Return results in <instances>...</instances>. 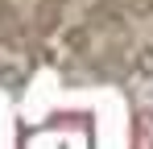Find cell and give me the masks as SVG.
<instances>
[{"label":"cell","instance_id":"1","mask_svg":"<svg viewBox=\"0 0 153 149\" xmlns=\"http://www.w3.org/2000/svg\"><path fill=\"white\" fill-rule=\"evenodd\" d=\"M58 0H42L37 8H33V17H29V25H33V33H54L58 29Z\"/></svg>","mask_w":153,"mask_h":149},{"label":"cell","instance_id":"2","mask_svg":"<svg viewBox=\"0 0 153 149\" xmlns=\"http://www.w3.org/2000/svg\"><path fill=\"white\" fill-rule=\"evenodd\" d=\"M62 46L71 50V54H87V50L95 46L91 25H71V29H62Z\"/></svg>","mask_w":153,"mask_h":149},{"label":"cell","instance_id":"3","mask_svg":"<svg viewBox=\"0 0 153 149\" xmlns=\"http://www.w3.org/2000/svg\"><path fill=\"white\" fill-rule=\"evenodd\" d=\"M132 71L141 74V79H153V46H141L132 54Z\"/></svg>","mask_w":153,"mask_h":149},{"label":"cell","instance_id":"4","mask_svg":"<svg viewBox=\"0 0 153 149\" xmlns=\"http://www.w3.org/2000/svg\"><path fill=\"white\" fill-rule=\"evenodd\" d=\"M21 79H25V74L17 71V66H8V62L0 66V87H8V91H21Z\"/></svg>","mask_w":153,"mask_h":149}]
</instances>
